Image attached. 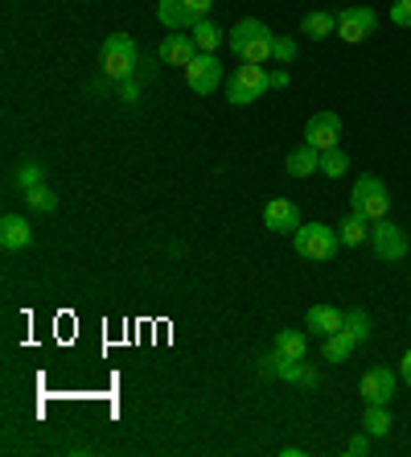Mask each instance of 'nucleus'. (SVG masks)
Instances as JSON below:
<instances>
[{"label": "nucleus", "mask_w": 411, "mask_h": 457, "mask_svg": "<svg viewBox=\"0 0 411 457\" xmlns=\"http://www.w3.org/2000/svg\"><path fill=\"white\" fill-rule=\"evenodd\" d=\"M272 42L275 33L267 29L264 21H255V17H242L231 33H226V46L239 62H255V66H267L272 62Z\"/></svg>", "instance_id": "1"}, {"label": "nucleus", "mask_w": 411, "mask_h": 457, "mask_svg": "<svg viewBox=\"0 0 411 457\" xmlns=\"http://www.w3.org/2000/svg\"><path fill=\"white\" fill-rule=\"evenodd\" d=\"M346 4H354V0H346Z\"/></svg>", "instance_id": "33"}, {"label": "nucleus", "mask_w": 411, "mask_h": 457, "mask_svg": "<svg viewBox=\"0 0 411 457\" xmlns=\"http://www.w3.org/2000/svg\"><path fill=\"white\" fill-rule=\"evenodd\" d=\"M341 321H346V313L333 305H313L305 313V330H313L316 338H329V334H338L341 330Z\"/></svg>", "instance_id": "15"}, {"label": "nucleus", "mask_w": 411, "mask_h": 457, "mask_svg": "<svg viewBox=\"0 0 411 457\" xmlns=\"http://www.w3.org/2000/svg\"><path fill=\"white\" fill-rule=\"evenodd\" d=\"M387 17H390V25H399V29H411V0H395Z\"/></svg>", "instance_id": "28"}, {"label": "nucleus", "mask_w": 411, "mask_h": 457, "mask_svg": "<svg viewBox=\"0 0 411 457\" xmlns=\"http://www.w3.org/2000/svg\"><path fill=\"white\" fill-rule=\"evenodd\" d=\"M284 173H288V178H313V173H321V153L308 149V145L292 149L284 157Z\"/></svg>", "instance_id": "17"}, {"label": "nucleus", "mask_w": 411, "mask_h": 457, "mask_svg": "<svg viewBox=\"0 0 411 457\" xmlns=\"http://www.w3.org/2000/svg\"><path fill=\"white\" fill-rule=\"evenodd\" d=\"M119 99H124V104H136L140 99V79H119Z\"/></svg>", "instance_id": "29"}, {"label": "nucleus", "mask_w": 411, "mask_h": 457, "mask_svg": "<svg viewBox=\"0 0 411 457\" xmlns=\"http://www.w3.org/2000/svg\"><path fill=\"white\" fill-rule=\"evenodd\" d=\"M374 29H379V12L366 9V4H346L338 12V37L346 46H362Z\"/></svg>", "instance_id": "7"}, {"label": "nucleus", "mask_w": 411, "mask_h": 457, "mask_svg": "<svg viewBox=\"0 0 411 457\" xmlns=\"http://www.w3.org/2000/svg\"><path fill=\"white\" fill-rule=\"evenodd\" d=\"M193 54H198V46H193L190 29H173V33H165V42L157 46V62L160 66H190Z\"/></svg>", "instance_id": "12"}, {"label": "nucleus", "mask_w": 411, "mask_h": 457, "mask_svg": "<svg viewBox=\"0 0 411 457\" xmlns=\"http://www.w3.org/2000/svg\"><path fill=\"white\" fill-rule=\"evenodd\" d=\"M42 181H45V165H37V161H21L17 186H21V190H33V186H42Z\"/></svg>", "instance_id": "26"}, {"label": "nucleus", "mask_w": 411, "mask_h": 457, "mask_svg": "<svg viewBox=\"0 0 411 457\" xmlns=\"http://www.w3.org/2000/svg\"><path fill=\"white\" fill-rule=\"evenodd\" d=\"M349 211L358 214V219H366V223H379V219H387L390 194H387V186H382V178H374V173H362V178L354 181V194H349Z\"/></svg>", "instance_id": "3"}, {"label": "nucleus", "mask_w": 411, "mask_h": 457, "mask_svg": "<svg viewBox=\"0 0 411 457\" xmlns=\"http://www.w3.org/2000/svg\"><path fill=\"white\" fill-rule=\"evenodd\" d=\"M272 87H288V71H272Z\"/></svg>", "instance_id": "32"}, {"label": "nucleus", "mask_w": 411, "mask_h": 457, "mask_svg": "<svg viewBox=\"0 0 411 457\" xmlns=\"http://www.w3.org/2000/svg\"><path fill=\"white\" fill-rule=\"evenodd\" d=\"M33 244V227L25 223V214H4L0 219V247L4 252H25Z\"/></svg>", "instance_id": "14"}, {"label": "nucleus", "mask_w": 411, "mask_h": 457, "mask_svg": "<svg viewBox=\"0 0 411 457\" xmlns=\"http://www.w3.org/2000/svg\"><path fill=\"white\" fill-rule=\"evenodd\" d=\"M300 33H305V37H313V42L338 37V12H325V9L305 12V21H300Z\"/></svg>", "instance_id": "16"}, {"label": "nucleus", "mask_w": 411, "mask_h": 457, "mask_svg": "<svg viewBox=\"0 0 411 457\" xmlns=\"http://www.w3.org/2000/svg\"><path fill=\"white\" fill-rule=\"evenodd\" d=\"M292 247H296V255L325 264V260L338 255L341 235H338V227H325V223H300V231L292 235Z\"/></svg>", "instance_id": "4"}, {"label": "nucleus", "mask_w": 411, "mask_h": 457, "mask_svg": "<svg viewBox=\"0 0 411 457\" xmlns=\"http://www.w3.org/2000/svg\"><path fill=\"white\" fill-rule=\"evenodd\" d=\"M185 71V83H190V91L193 96H214L218 91V83H222V62L214 58V54H193L190 58V66H181Z\"/></svg>", "instance_id": "9"}, {"label": "nucleus", "mask_w": 411, "mask_h": 457, "mask_svg": "<svg viewBox=\"0 0 411 457\" xmlns=\"http://www.w3.org/2000/svg\"><path fill=\"white\" fill-rule=\"evenodd\" d=\"M354 346H358V342L349 338L346 330H338V334H329V338H321V359L325 362H346L349 354H354Z\"/></svg>", "instance_id": "18"}, {"label": "nucleus", "mask_w": 411, "mask_h": 457, "mask_svg": "<svg viewBox=\"0 0 411 457\" xmlns=\"http://www.w3.org/2000/svg\"><path fill=\"white\" fill-rule=\"evenodd\" d=\"M338 235H341V244H346V247L370 244V223H366V219H358L354 211H349V214H346V223L338 227Z\"/></svg>", "instance_id": "20"}, {"label": "nucleus", "mask_w": 411, "mask_h": 457, "mask_svg": "<svg viewBox=\"0 0 411 457\" xmlns=\"http://www.w3.org/2000/svg\"><path fill=\"white\" fill-rule=\"evenodd\" d=\"M296 42L292 37H284V33H275V42H272V62H280V66H288V62H296Z\"/></svg>", "instance_id": "27"}, {"label": "nucleus", "mask_w": 411, "mask_h": 457, "mask_svg": "<svg viewBox=\"0 0 411 457\" xmlns=\"http://www.w3.org/2000/svg\"><path fill=\"white\" fill-rule=\"evenodd\" d=\"M25 206H29L33 214H53L58 211V194L50 190V186H33V190H25Z\"/></svg>", "instance_id": "22"}, {"label": "nucleus", "mask_w": 411, "mask_h": 457, "mask_svg": "<svg viewBox=\"0 0 411 457\" xmlns=\"http://www.w3.org/2000/svg\"><path fill=\"white\" fill-rule=\"evenodd\" d=\"M346 453H349V457H362V453H370V433H358V436H349Z\"/></svg>", "instance_id": "30"}, {"label": "nucleus", "mask_w": 411, "mask_h": 457, "mask_svg": "<svg viewBox=\"0 0 411 457\" xmlns=\"http://www.w3.org/2000/svg\"><path fill=\"white\" fill-rule=\"evenodd\" d=\"M275 351L284 354V359H305L308 338L300 330H280V334H275Z\"/></svg>", "instance_id": "23"}, {"label": "nucleus", "mask_w": 411, "mask_h": 457, "mask_svg": "<svg viewBox=\"0 0 411 457\" xmlns=\"http://www.w3.org/2000/svg\"><path fill=\"white\" fill-rule=\"evenodd\" d=\"M390 412H387V404H366V412H362V433H370V436H387L390 433Z\"/></svg>", "instance_id": "19"}, {"label": "nucleus", "mask_w": 411, "mask_h": 457, "mask_svg": "<svg viewBox=\"0 0 411 457\" xmlns=\"http://www.w3.org/2000/svg\"><path fill=\"white\" fill-rule=\"evenodd\" d=\"M370 252L379 255L382 264H399L403 255H407V235H403V227H395L390 219L370 223Z\"/></svg>", "instance_id": "8"}, {"label": "nucleus", "mask_w": 411, "mask_h": 457, "mask_svg": "<svg viewBox=\"0 0 411 457\" xmlns=\"http://www.w3.org/2000/svg\"><path fill=\"white\" fill-rule=\"evenodd\" d=\"M214 9V0H157V21L165 29H193L198 21H206Z\"/></svg>", "instance_id": "6"}, {"label": "nucleus", "mask_w": 411, "mask_h": 457, "mask_svg": "<svg viewBox=\"0 0 411 457\" xmlns=\"http://www.w3.org/2000/svg\"><path fill=\"white\" fill-rule=\"evenodd\" d=\"M190 37H193V46H198L201 54H214V50H218V42H222V29L214 21H198L190 29Z\"/></svg>", "instance_id": "24"}, {"label": "nucleus", "mask_w": 411, "mask_h": 457, "mask_svg": "<svg viewBox=\"0 0 411 457\" xmlns=\"http://www.w3.org/2000/svg\"><path fill=\"white\" fill-rule=\"evenodd\" d=\"M272 91V71L255 62H242L231 79H226V104L231 107H247L255 99H264Z\"/></svg>", "instance_id": "2"}, {"label": "nucleus", "mask_w": 411, "mask_h": 457, "mask_svg": "<svg viewBox=\"0 0 411 457\" xmlns=\"http://www.w3.org/2000/svg\"><path fill=\"white\" fill-rule=\"evenodd\" d=\"M346 170H349V153L346 149L321 153V173H325V178H346Z\"/></svg>", "instance_id": "25"}, {"label": "nucleus", "mask_w": 411, "mask_h": 457, "mask_svg": "<svg viewBox=\"0 0 411 457\" xmlns=\"http://www.w3.org/2000/svg\"><path fill=\"white\" fill-rule=\"evenodd\" d=\"M395 387H399V375L390 371V367H370L358 383V395L366 404H390V400H395Z\"/></svg>", "instance_id": "11"}, {"label": "nucleus", "mask_w": 411, "mask_h": 457, "mask_svg": "<svg viewBox=\"0 0 411 457\" xmlns=\"http://www.w3.org/2000/svg\"><path fill=\"white\" fill-rule=\"evenodd\" d=\"M341 330H346L349 338H354V342L362 346V342H370V330H374V321H370L366 309H349L346 321H341Z\"/></svg>", "instance_id": "21"}, {"label": "nucleus", "mask_w": 411, "mask_h": 457, "mask_svg": "<svg viewBox=\"0 0 411 457\" xmlns=\"http://www.w3.org/2000/svg\"><path fill=\"white\" fill-rule=\"evenodd\" d=\"M399 379L411 387V351H403V359H399Z\"/></svg>", "instance_id": "31"}, {"label": "nucleus", "mask_w": 411, "mask_h": 457, "mask_svg": "<svg viewBox=\"0 0 411 457\" xmlns=\"http://www.w3.org/2000/svg\"><path fill=\"white\" fill-rule=\"evenodd\" d=\"M407 321H411V313H407Z\"/></svg>", "instance_id": "34"}, {"label": "nucleus", "mask_w": 411, "mask_h": 457, "mask_svg": "<svg viewBox=\"0 0 411 457\" xmlns=\"http://www.w3.org/2000/svg\"><path fill=\"white\" fill-rule=\"evenodd\" d=\"M99 66H103L107 79H132L140 66V50L132 42V33H111L99 50Z\"/></svg>", "instance_id": "5"}, {"label": "nucleus", "mask_w": 411, "mask_h": 457, "mask_svg": "<svg viewBox=\"0 0 411 457\" xmlns=\"http://www.w3.org/2000/svg\"><path fill=\"white\" fill-rule=\"evenodd\" d=\"M338 140H341V116L338 112H316V116H308L305 124V145L316 153H329V149H338Z\"/></svg>", "instance_id": "10"}, {"label": "nucleus", "mask_w": 411, "mask_h": 457, "mask_svg": "<svg viewBox=\"0 0 411 457\" xmlns=\"http://www.w3.org/2000/svg\"><path fill=\"white\" fill-rule=\"evenodd\" d=\"M264 227L272 235H296L300 231V211H296L292 198H272L264 206Z\"/></svg>", "instance_id": "13"}]
</instances>
